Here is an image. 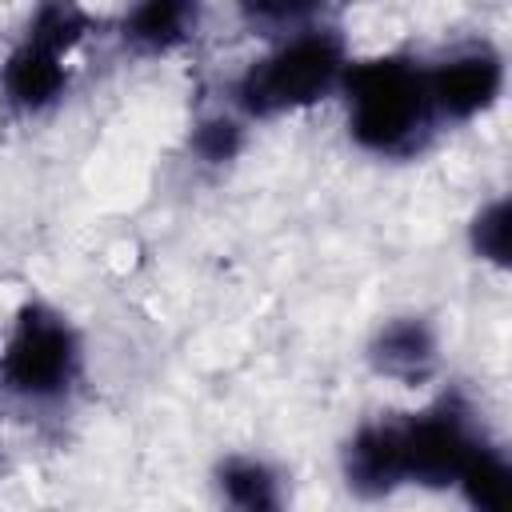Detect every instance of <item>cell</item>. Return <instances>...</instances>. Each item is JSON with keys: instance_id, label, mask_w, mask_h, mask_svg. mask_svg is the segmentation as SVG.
Instances as JSON below:
<instances>
[{"instance_id": "obj_9", "label": "cell", "mask_w": 512, "mask_h": 512, "mask_svg": "<svg viewBox=\"0 0 512 512\" xmlns=\"http://www.w3.org/2000/svg\"><path fill=\"white\" fill-rule=\"evenodd\" d=\"M200 24V0H136L120 24L124 44L160 56L180 48Z\"/></svg>"}, {"instance_id": "obj_8", "label": "cell", "mask_w": 512, "mask_h": 512, "mask_svg": "<svg viewBox=\"0 0 512 512\" xmlns=\"http://www.w3.org/2000/svg\"><path fill=\"white\" fill-rule=\"evenodd\" d=\"M372 368L380 376H392V380H404V384H420L432 376L436 368V336L424 320L416 316H404V320H392L376 332L372 348Z\"/></svg>"}, {"instance_id": "obj_10", "label": "cell", "mask_w": 512, "mask_h": 512, "mask_svg": "<svg viewBox=\"0 0 512 512\" xmlns=\"http://www.w3.org/2000/svg\"><path fill=\"white\" fill-rule=\"evenodd\" d=\"M220 492L228 504L248 508V512H268L280 508V492H276V476L268 472V464L248 460V456H232L220 464Z\"/></svg>"}, {"instance_id": "obj_3", "label": "cell", "mask_w": 512, "mask_h": 512, "mask_svg": "<svg viewBox=\"0 0 512 512\" xmlns=\"http://www.w3.org/2000/svg\"><path fill=\"white\" fill-rule=\"evenodd\" d=\"M88 28L92 16L80 8V0H40L4 64V96L20 112L56 104L68 88V56L88 36Z\"/></svg>"}, {"instance_id": "obj_4", "label": "cell", "mask_w": 512, "mask_h": 512, "mask_svg": "<svg viewBox=\"0 0 512 512\" xmlns=\"http://www.w3.org/2000/svg\"><path fill=\"white\" fill-rule=\"evenodd\" d=\"M80 368V344L72 324L48 304H24L0 352V380L24 400H56L68 392Z\"/></svg>"}, {"instance_id": "obj_6", "label": "cell", "mask_w": 512, "mask_h": 512, "mask_svg": "<svg viewBox=\"0 0 512 512\" xmlns=\"http://www.w3.org/2000/svg\"><path fill=\"white\" fill-rule=\"evenodd\" d=\"M428 76V100L432 112L444 120H472L480 116L504 84V64L492 48H464L448 60H440L436 68L424 72Z\"/></svg>"}, {"instance_id": "obj_11", "label": "cell", "mask_w": 512, "mask_h": 512, "mask_svg": "<svg viewBox=\"0 0 512 512\" xmlns=\"http://www.w3.org/2000/svg\"><path fill=\"white\" fill-rule=\"evenodd\" d=\"M508 480H512V472H508L504 456H500L496 448L480 444V448L472 452V460L464 464V472H460L456 484L464 488V496H468L472 508L496 512V508L508 504Z\"/></svg>"}, {"instance_id": "obj_7", "label": "cell", "mask_w": 512, "mask_h": 512, "mask_svg": "<svg viewBox=\"0 0 512 512\" xmlns=\"http://www.w3.org/2000/svg\"><path fill=\"white\" fill-rule=\"evenodd\" d=\"M344 476L348 488L360 496H384L396 484H404L396 424H364L344 448Z\"/></svg>"}, {"instance_id": "obj_13", "label": "cell", "mask_w": 512, "mask_h": 512, "mask_svg": "<svg viewBox=\"0 0 512 512\" xmlns=\"http://www.w3.org/2000/svg\"><path fill=\"white\" fill-rule=\"evenodd\" d=\"M508 220H512V212H508L504 196L492 200L488 208H480V216L472 220V248L492 264H508V236H512Z\"/></svg>"}, {"instance_id": "obj_1", "label": "cell", "mask_w": 512, "mask_h": 512, "mask_svg": "<svg viewBox=\"0 0 512 512\" xmlns=\"http://www.w3.org/2000/svg\"><path fill=\"white\" fill-rule=\"evenodd\" d=\"M348 132L368 152H408L432 124L428 76L416 60L380 56L368 64H348Z\"/></svg>"}, {"instance_id": "obj_5", "label": "cell", "mask_w": 512, "mask_h": 512, "mask_svg": "<svg viewBox=\"0 0 512 512\" xmlns=\"http://www.w3.org/2000/svg\"><path fill=\"white\" fill-rule=\"evenodd\" d=\"M396 440H400L404 484H424V488L456 484L472 452L484 444L456 400H440L428 412L396 420Z\"/></svg>"}, {"instance_id": "obj_14", "label": "cell", "mask_w": 512, "mask_h": 512, "mask_svg": "<svg viewBox=\"0 0 512 512\" xmlns=\"http://www.w3.org/2000/svg\"><path fill=\"white\" fill-rule=\"evenodd\" d=\"M236 148H240V128H236L232 120L220 116V120H208V124L196 128V152H200L204 160H212V164L232 160Z\"/></svg>"}, {"instance_id": "obj_2", "label": "cell", "mask_w": 512, "mask_h": 512, "mask_svg": "<svg viewBox=\"0 0 512 512\" xmlns=\"http://www.w3.org/2000/svg\"><path fill=\"white\" fill-rule=\"evenodd\" d=\"M348 72L344 40L328 28H304L292 40L276 44L264 60H256L240 84L236 100L248 116H280L324 100Z\"/></svg>"}, {"instance_id": "obj_12", "label": "cell", "mask_w": 512, "mask_h": 512, "mask_svg": "<svg viewBox=\"0 0 512 512\" xmlns=\"http://www.w3.org/2000/svg\"><path fill=\"white\" fill-rule=\"evenodd\" d=\"M328 0H240V12L252 28L284 32V28H304Z\"/></svg>"}]
</instances>
